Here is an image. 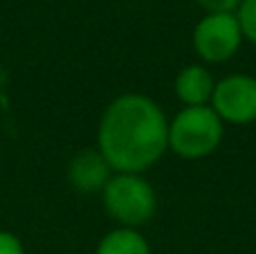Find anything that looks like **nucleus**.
Listing matches in <instances>:
<instances>
[{
  "mask_svg": "<svg viewBox=\"0 0 256 254\" xmlns=\"http://www.w3.org/2000/svg\"><path fill=\"white\" fill-rule=\"evenodd\" d=\"M104 205L117 223L135 230L155 216L158 196L140 174H117L104 187Z\"/></svg>",
  "mask_w": 256,
  "mask_h": 254,
  "instance_id": "3",
  "label": "nucleus"
},
{
  "mask_svg": "<svg viewBox=\"0 0 256 254\" xmlns=\"http://www.w3.org/2000/svg\"><path fill=\"white\" fill-rule=\"evenodd\" d=\"M110 171V164L106 162L99 148H86L72 158L68 176H70V182L74 189L84 194H94L104 192L108 180L112 178Z\"/></svg>",
  "mask_w": 256,
  "mask_h": 254,
  "instance_id": "6",
  "label": "nucleus"
},
{
  "mask_svg": "<svg viewBox=\"0 0 256 254\" xmlns=\"http://www.w3.org/2000/svg\"><path fill=\"white\" fill-rule=\"evenodd\" d=\"M240 25L236 14H207L194 30V50L202 61H230L240 48Z\"/></svg>",
  "mask_w": 256,
  "mask_h": 254,
  "instance_id": "4",
  "label": "nucleus"
},
{
  "mask_svg": "<svg viewBox=\"0 0 256 254\" xmlns=\"http://www.w3.org/2000/svg\"><path fill=\"white\" fill-rule=\"evenodd\" d=\"M207 14H234L243 0H196Z\"/></svg>",
  "mask_w": 256,
  "mask_h": 254,
  "instance_id": "10",
  "label": "nucleus"
},
{
  "mask_svg": "<svg viewBox=\"0 0 256 254\" xmlns=\"http://www.w3.org/2000/svg\"><path fill=\"white\" fill-rule=\"evenodd\" d=\"M225 126L212 106L182 108L168 124V148L184 160L207 158L220 146Z\"/></svg>",
  "mask_w": 256,
  "mask_h": 254,
  "instance_id": "2",
  "label": "nucleus"
},
{
  "mask_svg": "<svg viewBox=\"0 0 256 254\" xmlns=\"http://www.w3.org/2000/svg\"><path fill=\"white\" fill-rule=\"evenodd\" d=\"M97 144L112 171L142 174L168 148L166 115L146 94H122L104 110Z\"/></svg>",
  "mask_w": 256,
  "mask_h": 254,
  "instance_id": "1",
  "label": "nucleus"
},
{
  "mask_svg": "<svg viewBox=\"0 0 256 254\" xmlns=\"http://www.w3.org/2000/svg\"><path fill=\"white\" fill-rule=\"evenodd\" d=\"M212 108L222 124L256 122V79L250 74H230L214 86Z\"/></svg>",
  "mask_w": 256,
  "mask_h": 254,
  "instance_id": "5",
  "label": "nucleus"
},
{
  "mask_svg": "<svg viewBox=\"0 0 256 254\" xmlns=\"http://www.w3.org/2000/svg\"><path fill=\"white\" fill-rule=\"evenodd\" d=\"M0 254H25L22 246L14 234L9 232H0Z\"/></svg>",
  "mask_w": 256,
  "mask_h": 254,
  "instance_id": "11",
  "label": "nucleus"
},
{
  "mask_svg": "<svg viewBox=\"0 0 256 254\" xmlns=\"http://www.w3.org/2000/svg\"><path fill=\"white\" fill-rule=\"evenodd\" d=\"M97 254H150V248L140 232L130 228H120L102 238Z\"/></svg>",
  "mask_w": 256,
  "mask_h": 254,
  "instance_id": "8",
  "label": "nucleus"
},
{
  "mask_svg": "<svg viewBox=\"0 0 256 254\" xmlns=\"http://www.w3.org/2000/svg\"><path fill=\"white\" fill-rule=\"evenodd\" d=\"M236 20L240 25V34L250 43L256 45V0H243L236 9Z\"/></svg>",
  "mask_w": 256,
  "mask_h": 254,
  "instance_id": "9",
  "label": "nucleus"
},
{
  "mask_svg": "<svg viewBox=\"0 0 256 254\" xmlns=\"http://www.w3.org/2000/svg\"><path fill=\"white\" fill-rule=\"evenodd\" d=\"M214 79L204 66H186L176 76V94L184 108L207 106L214 94Z\"/></svg>",
  "mask_w": 256,
  "mask_h": 254,
  "instance_id": "7",
  "label": "nucleus"
}]
</instances>
